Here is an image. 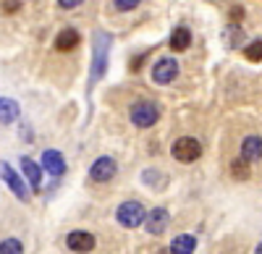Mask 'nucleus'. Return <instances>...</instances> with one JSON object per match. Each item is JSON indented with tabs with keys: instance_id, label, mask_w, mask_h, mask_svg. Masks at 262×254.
Segmentation results:
<instances>
[{
	"instance_id": "1",
	"label": "nucleus",
	"mask_w": 262,
	"mask_h": 254,
	"mask_svg": "<svg viewBox=\"0 0 262 254\" xmlns=\"http://www.w3.org/2000/svg\"><path fill=\"white\" fill-rule=\"evenodd\" d=\"M113 39L105 32H95V50H92V74H90V84L100 81L105 68H107V53H111Z\"/></svg>"
},
{
	"instance_id": "2",
	"label": "nucleus",
	"mask_w": 262,
	"mask_h": 254,
	"mask_svg": "<svg viewBox=\"0 0 262 254\" xmlns=\"http://www.w3.org/2000/svg\"><path fill=\"white\" fill-rule=\"evenodd\" d=\"M128 118H131V123H134L137 129H149V126H155L158 118H160V105L149 102V100H139V102L131 105Z\"/></svg>"
},
{
	"instance_id": "3",
	"label": "nucleus",
	"mask_w": 262,
	"mask_h": 254,
	"mask_svg": "<svg viewBox=\"0 0 262 254\" xmlns=\"http://www.w3.org/2000/svg\"><path fill=\"white\" fill-rule=\"evenodd\" d=\"M144 218H147V210H144V204L137 202V199H128V202L118 204V210H116V220H118L123 228H139V225L144 223Z\"/></svg>"
},
{
	"instance_id": "4",
	"label": "nucleus",
	"mask_w": 262,
	"mask_h": 254,
	"mask_svg": "<svg viewBox=\"0 0 262 254\" xmlns=\"http://www.w3.org/2000/svg\"><path fill=\"white\" fill-rule=\"evenodd\" d=\"M170 155L176 157L179 163H194V160L202 157V144L196 142L194 136H181V139L173 142Z\"/></svg>"
},
{
	"instance_id": "5",
	"label": "nucleus",
	"mask_w": 262,
	"mask_h": 254,
	"mask_svg": "<svg viewBox=\"0 0 262 254\" xmlns=\"http://www.w3.org/2000/svg\"><path fill=\"white\" fill-rule=\"evenodd\" d=\"M0 178L6 181V186L11 189V192H13V194H16L21 202H27V199H29V189H27V181L21 178V176L13 171V168H11L8 163H0Z\"/></svg>"
},
{
	"instance_id": "6",
	"label": "nucleus",
	"mask_w": 262,
	"mask_h": 254,
	"mask_svg": "<svg viewBox=\"0 0 262 254\" xmlns=\"http://www.w3.org/2000/svg\"><path fill=\"white\" fill-rule=\"evenodd\" d=\"M118 173V165H116V160L113 157H97L95 163H92V168H90V178L95 181V183H107L113 176Z\"/></svg>"
},
{
	"instance_id": "7",
	"label": "nucleus",
	"mask_w": 262,
	"mask_h": 254,
	"mask_svg": "<svg viewBox=\"0 0 262 254\" xmlns=\"http://www.w3.org/2000/svg\"><path fill=\"white\" fill-rule=\"evenodd\" d=\"M170 225V213L165 207H155L152 213H147V218H144V228H147V234H152V236H160V234H165V228Z\"/></svg>"
},
{
	"instance_id": "8",
	"label": "nucleus",
	"mask_w": 262,
	"mask_h": 254,
	"mask_svg": "<svg viewBox=\"0 0 262 254\" xmlns=\"http://www.w3.org/2000/svg\"><path fill=\"white\" fill-rule=\"evenodd\" d=\"M176 76H179V63L173 58H160L152 66V81L155 84H170Z\"/></svg>"
},
{
	"instance_id": "9",
	"label": "nucleus",
	"mask_w": 262,
	"mask_h": 254,
	"mask_svg": "<svg viewBox=\"0 0 262 254\" xmlns=\"http://www.w3.org/2000/svg\"><path fill=\"white\" fill-rule=\"evenodd\" d=\"M66 246L76 254H90L95 249V236L90 230H71V234L66 236Z\"/></svg>"
},
{
	"instance_id": "10",
	"label": "nucleus",
	"mask_w": 262,
	"mask_h": 254,
	"mask_svg": "<svg viewBox=\"0 0 262 254\" xmlns=\"http://www.w3.org/2000/svg\"><path fill=\"white\" fill-rule=\"evenodd\" d=\"M42 171H48L50 176H63L66 173V160L58 150L42 152Z\"/></svg>"
},
{
	"instance_id": "11",
	"label": "nucleus",
	"mask_w": 262,
	"mask_h": 254,
	"mask_svg": "<svg viewBox=\"0 0 262 254\" xmlns=\"http://www.w3.org/2000/svg\"><path fill=\"white\" fill-rule=\"evenodd\" d=\"M21 171H24V176H27V181H29V186L34 189V192H39L42 189V165H37L32 157H21Z\"/></svg>"
},
{
	"instance_id": "12",
	"label": "nucleus",
	"mask_w": 262,
	"mask_h": 254,
	"mask_svg": "<svg viewBox=\"0 0 262 254\" xmlns=\"http://www.w3.org/2000/svg\"><path fill=\"white\" fill-rule=\"evenodd\" d=\"M242 160L247 165L262 160V136H247L242 142Z\"/></svg>"
},
{
	"instance_id": "13",
	"label": "nucleus",
	"mask_w": 262,
	"mask_h": 254,
	"mask_svg": "<svg viewBox=\"0 0 262 254\" xmlns=\"http://www.w3.org/2000/svg\"><path fill=\"white\" fill-rule=\"evenodd\" d=\"M81 42V37H79V32L76 29H63V32H58V37H55V48L60 50V53H69V50H74L76 45Z\"/></svg>"
},
{
	"instance_id": "14",
	"label": "nucleus",
	"mask_w": 262,
	"mask_h": 254,
	"mask_svg": "<svg viewBox=\"0 0 262 254\" xmlns=\"http://www.w3.org/2000/svg\"><path fill=\"white\" fill-rule=\"evenodd\" d=\"M170 254H194V249H196V239L191 236V234H181V236H176L170 241Z\"/></svg>"
},
{
	"instance_id": "15",
	"label": "nucleus",
	"mask_w": 262,
	"mask_h": 254,
	"mask_svg": "<svg viewBox=\"0 0 262 254\" xmlns=\"http://www.w3.org/2000/svg\"><path fill=\"white\" fill-rule=\"evenodd\" d=\"M189 45H191V32H189V27H176V29H173V34H170V48L176 50V53H184V50H189Z\"/></svg>"
},
{
	"instance_id": "16",
	"label": "nucleus",
	"mask_w": 262,
	"mask_h": 254,
	"mask_svg": "<svg viewBox=\"0 0 262 254\" xmlns=\"http://www.w3.org/2000/svg\"><path fill=\"white\" fill-rule=\"evenodd\" d=\"M21 108H18V102L11 100V97H0V123H13L18 118Z\"/></svg>"
},
{
	"instance_id": "17",
	"label": "nucleus",
	"mask_w": 262,
	"mask_h": 254,
	"mask_svg": "<svg viewBox=\"0 0 262 254\" xmlns=\"http://www.w3.org/2000/svg\"><path fill=\"white\" fill-rule=\"evenodd\" d=\"M0 254H24V244L18 239H6L0 241Z\"/></svg>"
},
{
	"instance_id": "18",
	"label": "nucleus",
	"mask_w": 262,
	"mask_h": 254,
	"mask_svg": "<svg viewBox=\"0 0 262 254\" xmlns=\"http://www.w3.org/2000/svg\"><path fill=\"white\" fill-rule=\"evenodd\" d=\"M242 42H244V32L231 24V27L226 29V45H228V48H236V45H242Z\"/></svg>"
},
{
	"instance_id": "19",
	"label": "nucleus",
	"mask_w": 262,
	"mask_h": 254,
	"mask_svg": "<svg viewBox=\"0 0 262 254\" xmlns=\"http://www.w3.org/2000/svg\"><path fill=\"white\" fill-rule=\"evenodd\" d=\"M231 173H233V178H238V181H244V178H249V171H247V163L238 157V160H233L231 163Z\"/></svg>"
},
{
	"instance_id": "20",
	"label": "nucleus",
	"mask_w": 262,
	"mask_h": 254,
	"mask_svg": "<svg viewBox=\"0 0 262 254\" xmlns=\"http://www.w3.org/2000/svg\"><path fill=\"white\" fill-rule=\"evenodd\" d=\"M244 55H247L249 60H262V39L249 42V45L244 48Z\"/></svg>"
},
{
	"instance_id": "21",
	"label": "nucleus",
	"mask_w": 262,
	"mask_h": 254,
	"mask_svg": "<svg viewBox=\"0 0 262 254\" xmlns=\"http://www.w3.org/2000/svg\"><path fill=\"white\" fill-rule=\"evenodd\" d=\"M139 3H142V0H113V6L118 11H131V8H137Z\"/></svg>"
},
{
	"instance_id": "22",
	"label": "nucleus",
	"mask_w": 262,
	"mask_h": 254,
	"mask_svg": "<svg viewBox=\"0 0 262 254\" xmlns=\"http://www.w3.org/2000/svg\"><path fill=\"white\" fill-rule=\"evenodd\" d=\"M3 13H13V11H18V6H21V0H3Z\"/></svg>"
},
{
	"instance_id": "23",
	"label": "nucleus",
	"mask_w": 262,
	"mask_h": 254,
	"mask_svg": "<svg viewBox=\"0 0 262 254\" xmlns=\"http://www.w3.org/2000/svg\"><path fill=\"white\" fill-rule=\"evenodd\" d=\"M84 0H58V6L60 8H76V6H81Z\"/></svg>"
},
{
	"instance_id": "24",
	"label": "nucleus",
	"mask_w": 262,
	"mask_h": 254,
	"mask_svg": "<svg viewBox=\"0 0 262 254\" xmlns=\"http://www.w3.org/2000/svg\"><path fill=\"white\" fill-rule=\"evenodd\" d=\"M155 254H170V249H158Z\"/></svg>"
},
{
	"instance_id": "25",
	"label": "nucleus",
	"mask_w": 262,
	"mask_h": 254,
	"mask_svg": "<svg viewBox=\"0 0 262 254\" xmlns=\"http://www.w3.org/2000/svg\"><path fill=\"white\" fill-rule=\"evenodd\" d=\"M254 254H262V241L257 244V249H254Z\"/></svg>"
}]
</instances>
